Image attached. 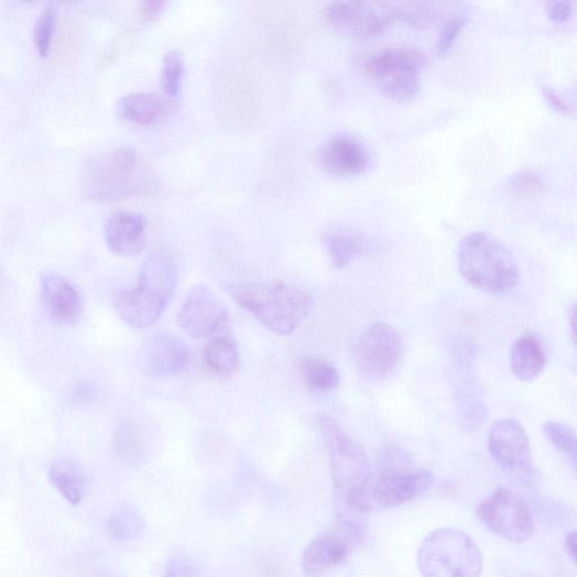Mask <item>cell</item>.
Instances as JSON below:
<instances>
[{"label": "cell", "instance_id": "obj_1", "mask_svg": "<svg viewBox=\"0 0 577 577\" xmlns=\"http://www.w3.org/2000/svg\"><path fill=\"white\" fill-rule=\"evenodd\" d=\"M80 189L85 198L96 203H113L146 194L155 187L152 170L130 148L92 156L80 172Z\"/></svg>", "mask_w": 577, "mask_h": 577}, {"label": "cell", "instance_id": "obj_2", "mask_svg": "<svg viewBox=\"0 0 577 577\" xmlns=\"http://www.w3.org/2000/svg\"><path fill=\"white\" fill-rule=\"evenodd\" d=\"M229 294L240 307L279 336L294 334L313 308L308 294L280 281L233 284Z\"/></svg>", "mask_w": 577, "mask_h": 577}, {"label": "cell", "instance_id": "obj_3", "mask_svg": "<svg viewBox=\"0 0 577 577\" xmlns=\"http://www.w3.org/2000/svg\"><path fill=\"white\" fill-rule=\"evenodd\" d=\"M458 266L464 280L486 294L509 293L520 281L514 255L501 239L487 231L471 232L461 240Z\"/></svg>", "mask_w": 577, "mask_h": 577}, {"label": "cell", "instance_id": "obj_4", "mask_svg": "<svg viewBox=\"0 0 577 577\" xmlns=\"http://www.w3.org/2000/svg\"><path fill=\"white\" fill-rule=\"evenodd\" d=\"M176 283L177 270L171 258H150L140 270L137 285L116 295L119 316L133 328L153 326L172 300Z\"/></svg>", "mask_w": 577, "mask_h": 577}, {"label": "cell", "instance_id": "obj_5", "mask_svg": "<svg viewBox=\"0 0 577 577\" xmlns=\"http://www.w3.org/2000/svg\"><path fill=\"white\" fill-rule=\"evenodd\" d=\"M319 429L328 453L335 499L356 512L372 477L369 459L338 422L322 417Z\"/></svg>", "mask_w": 577, "mask_h": 577}, {"label": "cell", "instance_id": "obj_6", "mask_svg": "<svg viewBox=\"0 0 577 577\" xmlns=\"http://www.w3.org/2000/svg\"><path fill=\"white\" fill-rule=\"evenodd\" d=\"M417 562L423 577H479L483 569V556L476 543L450 527L426 536Z\"/></svg>", "mask_w": 577, "mask_h": 577}, {"label": "cell", "instance_id": "obj_7", "mask_svg": "<svg viewBox=\"0 0 577 577\" xmlns=\"http://www.w3.org/2000/svg\"><path fill=\"white\" fill-rule=\"evenodd\" d=\"M427 65L425 55L411 45L384 47L363 63V70L387 98L404 102L420 90L421 73Z\"/></svg>", "mask_w": 577, "mask_h": 577}, {"label": "cell", "instance_id": "obj_8", "mask_svg": "<svg viewBox=\"0 0 577 577\" xmlns=\"http://www.w3.org/2000/svg\"><path fill=\"white\" fill-rule=\"evenodd\" d=\"M435 485V476L414 467L379 468L358 503L356 512L369 513L403 505L425 494Z\"/></svg>", "mask_w": 577, "mask_h": 577}, {"label": "cell", "instance_id": "obj_9", "mask_svg": "<svg viewBox=\"0 0 577 577\" xmlns=\"http://www.w3.org/2000/svg\"><path fill=\"white\" fill-rule=\"evenodd\" d=\"M489 449L501 470L513 482L529 489L537 485L538 472L531 442L519 422L513 418L496 421L489 433Z\"/></svg>", "mask_w": 577, "mask_h": 577}, {"label": "cell", "instance_id": "obj_10", "mask_svg": "<svg viewBox=\"0 0 577 577\" xmlns=\"http://www.w3.org/2000/svg\"><path fill=\"white\" fill-rule=\"evenodd\" d=\"M402 351L401 334L389 324L374 323L360 335L353 349V360L360 375L381 381L394 373Z\"/></svg>", "mask_w": 577, "mask_h": 577}, {"label": "cell", "instance_id": "obj_11", "mask_svg": "<svg viewBox=\"0 0 577 577\" xmlns=\"http://www.w3.org/2000/svg\"><path fill=\"white\" fill-rule=\"evenodd\" d=\"M477 515L492 533L512 543H524L535 533L531 509L508 489L494 491L477 508Z\"/></svg>", "mask_w": 577, "mask_h": 577}, {"label": "cell", "instance_id": "obj_12", "mask_svg": "<svg viewBox=\"0 0 577 577\" xmlns=\"http://www.w3.org/2000/svg\"><path fill=\"white\" fill-rule=\"evenodd\" d=\"M362 538L359 523L341 519L313 540L303 555V568L309 577H320L341 565Z\"/></svg>", "mask_w": 577, "mask_h": 577}, {"label": "cell", "instance_id": "obj_13", "mask_svg": "<svg viewBox=\"0 0 577 577\" xmlns=\"http://www.w3.org/2000/svg\"><path fill=\"white\" fill-rule=\"evenodd\" d=\"M182 329L195 339H206L229 324V314L219 296L205 284L192 286L177 314Z\"/></svg>", "mask_w": 577, "mask_h": 577}, {"label": "cell", "instance_id": "obj_14", "mask_svg": "<svg viewBox=\"0 0 577 577\" xmlns=\"http://www.w3.org/2000/svg\"><path fill=\"white\" fill-rule=\"evenodd\" d=\"M330 26L360 40H371L394 21L387 3L334 2L324 9Z\"/></svg>", "mask_w": 577, "mask_h": 577}, {"label": "cell", "instance_id": "obj_15", "mask_svg": "<svg viewBox=\"0 0 577 577\" xmlns=\"http://www.w3.org/2000/svg\"><path fill=\"white\" fill-rule=\"evenodd\" d=\"M320 168L331 177L351 178L364 174L371 156L361 139L349 133L330 137L318 154Z\"/></svg>", "mask_w": 577, "mask_h": 577}, {"label": "cell", "instance_id": "obj_16", "mask_svg": "<svg viewBox=\"0 0 577 577\" xmlns=\"http://www.w3.org/2000/svg\"><path fill=\"white\" fill-rule=\"evenodd\" d=\"M187 345L172 334H157L143 345L139 362L144 372L154 378L181 373L189 362Z\"/></svg>", "mask_w": 577, "mask_h": 577}, {"label": "cell", "instance_id": "obj_17", "mask_svg": "<svg viewBox=\"0 0 577 577\" xmlns=\"http://www.w3.org/2000/svg\"><path fill=\"white\" fill-rule=\"evenodd\" d=\"M105 238L109 250L121 258H135L148 242V221L142 215L119 211L105 224Z\"/></svg>", "mask_w": 577, "mask_h": 577}, {"label": "cell", "instance_id": "obj_18", "mask_svg": "<svg viewBox=\"0 0 577 577\" xmlns=\"http://www.w3.org/2000/svg\"><path fill=\"white\" fill-rule=\"evenodd\" d=\"M41 298L44 307L58 323L72 325L80 318L83 302L77 287L64 275L45 272L41 276Z\"/></svg>", "mask_w": 577, "mask_h": 577}, {"label": "cell", "instance_id": "obj_19", "mask_svg": "<svg viewBox=\"0 0 577 577\" xmlns=\"http://www.w3.org/2000/svg\"><path fill=\"white\" fill-rule=\"evenodd\" d=\"M510 363L513 375L520 381L536 380L547 364V353L538 336L533 333L521 335L511 347Z\"/></svg>", "mask_w": 577, "mask_h": 577}, {"label": "cell", "instance_id": "obj_20", "mask_svg": "<svg viewBox=\"0 0 577 577\" xmlns=\"http://www.w3.org/2000/svg\"><path fill=\"white\" fill-rule=\"evenodd\" d=\"M166 100L156 92H132L118 102V116L129 122L148 126L156 122L166 110Z\"/></svg>", "mask_w": 577, "mask_h": 577}, {"label": "cell", "instance_id": "obj_21", "mask_svg": "<svg viewBox=\"0 0 577 577\" xmlns=\"http://www.w3.org/2000/svg\"><path fill=\"white\" fill-rule=\"evenodd\" d=\"M50 479L68 503L77 505L83 501L87 492L88 478L77 461L69 458L54 461L50 468Z\"/></svg>", "mask_w": 577, "mask_h": 577}, {"label": "cell", "instance_id": "obj_22", "mask_svg": "<svg viewBox=\"0 0 577 577\" xmlns=\"http://www.w3.org/2000/svg\"><path fill=\"white\" fill-rule=\"evenodd\" d=\"M327 258L335 269H344L364 254L366 239L350 230L329 231L323 238Z\"/></svg>", "mask_w": 577, "mask_h": 577}, {"label": "cell", "instance_id": "obj_23", "mask_svg": "<svg viewBox=\"0 0 577 577\" xmlns=\"http://www.w3.org/2000/svg\"><path fill=\"white\" fill-rule=\"evenodd\" d=\"M298 367L300 373L311 392L329 393L340 387V372L324 359L304 357Z\"/></svg>", "mask_w": 577, "mask_h": 577}, {"label": "cell", "instance_id": "obj_24", "mask_svg": "<svg viewBox=\"0 0 577 577\" xmlns=\"http://www.w3.org/2000/svg\"><path fill=\"white\" fill-rule=\"evenodd\" d=\"M205 360L208 368L218 375L233 373L239 364L237 346L230 335H220L206 347Z\"/></svg>", "mask_w": 577, "mask_h": 577}, {"label": "cell", "instance_id": "obj_25", "mask_svg": "<svg viewBox=\"0 0 577 577\" xmlns=\"http://www.w3.org/2000/svg\"><path fill=\"white\" fill-rule=\"evenodd\" d=\"M394 20L416 29H427L443 17L439 4L427 2L387 3Z\"/></svg>", "mask_w": 577, "mask_h": 577}, {"label": "cell", "instance_id": "obj_26", "mask_svg": "<svg viewBox=\"0 0 577 577\" xmlns=\"http://www.w3.org/2000/svg\"><path fill=\"white\" fill-rule=\"evenodd\" d=\"M112 537L122 542L139 540L146 532V522L133 505H123L117 510L108 522Z\"/></svg>", "mask_w": 577, "mask_h": 577}, {"label": "cell", "instance_id": "obj_27", "mask_svg": "<svg viewBox=\"0 0 577 577\" xmlns=\"http://www.w3.org/2000/svg\"><path fill=\"white\" fill-rule=\"evenodd\" d=\"M547 440L569 461L577 476V433L562 422H547L543 426Z\"/></svg>", "mask_w": 577, "mask_h": 577}, {"label": "cell", "instance_id": "obj_28", "mask_svg": "<svg viewBox=\"0 0 577 577\" xmlns=\"http://www.w3.org/2000/svg\"><path fill=\"white\" fill-rule=\"evenodd\" d=\"M57 25V9L55 4L44 8L34 28V44L41 58L50 56Z\"/></svg>", "mask_w": 577, "mask_h": 577}, {"label": "cell", "instance_id": "obj_29", "mask_svg": "<svg viewBox=\"0 0 577 577\" xmlns=\"http://www.w3.org/2000/svg\"><path fill=\"white\" fill-rule=\"evenodd\" d=\"M185 63L182 53L177 51L168 52L162 65L161 80L164 91L176 99L184 79Z\"/></svg>", "mask_w": 577, "mask_h": 577}, {"label": "cell", "instance_id": "obj_30", "mask_svg": "<svg viewBox=\"0 0 577 577\" xmlns=\"http://www.w3.org/2000/svg\"><path fill=\"white\" fill-rule=\"evenodd\" d=\"M466 23L467 18L462 14H453L446 20L436 45L438 56H445L450 52Z\"/></svg>", "mask_w": 577, "mask_h": 577}, {"label": "cell", "instance_id": "obj_31", "mask_svg": "<svg viewBox=\"0 0 577 577\" xmlns=\"http://www.w3.org/2000/svg\"><path fill=\"white\" fill-rule=\"evenodd\" d=\"M163 577H200V570L189 556L177 554L167 562Z\"/></svg>", "mask_w": 577, "mask_h": 577}, {"label": "cell", "instance_id": "obj_32", "mask_svg": "<svg viewBox=\"0 0 577 577\" xmlns=\"http://www.w3.org/2000/svg\"><path fill=\"white\" fill-rule=\"evenodd\" d=\"M515 194L531 195L543 187V179L534 173L518 174L510 184Z\"/></svg>", "mask_w": 577, "mask_h": 577}, {"label": "cell", "instance_id": "obj_33", "mask_svg": "<svg viewBox=\"0 0 577 577\" xmlns=\"http://www.w3.org/2000/svg\"><path fill=\"white\" fill-rule=\"evenodd\" d=\"M574 4L571 2H564V0H556V2H548L546 4V12L551 21L555 23H566L574 13Z\"/></svg>", "mask_w": 577, "mask_h": 577}, {"label": "cell", "instance_id": "obj_34", "mask_svg": "<svg viewBox=\"0 0 577 577\" xmlns=\"http://www.w3.org/2000/svg\"><path fill=\"white\" fill-rule=\"evenodd\" d=\"M166 7L167 3L162 0H143L139 3V12L142 20L153 22L163 14Z\"/></svg>", "mask_w": 577, "mask_h": 577}, {"label": "cell", "instance_id": "obj_35", "mask_svg": "<svg viewBox=\"0 0 577 577\" xmlns=\"http://www.w3.org/2000/svg\"><path fill=\"white\" fill-rule=\"evenodd\" d=\"M543 94L546 101L554 110L559 113H566L568 111L566 104L560 99V96L554 89L545 87L543 89Z\"/></svg>", "mask_w": 577, "mask_h": 577}, {"label": "cell", "instance_id": "obj_36", "mask_svg": "<svg viewBox=\"0 0 577 577\" xmlns=\"http://www.w3.org/2000/svg\"><path fill=\"white\" fill-rule=\"evenodd\" d=\"M565 549L571 560L577 565V531L571 532L566 536Z\"/></svg>", "mask_w": 577, "mask_h": 577}, {"label": "cell", "instance_id": "obj_37", "mask_svg": "<svg viewBox=\"0 0 577 577\" xmlns=\"http://www.w3.org/2000/svg\"><path fill=\"white\" fill-rule=\"evenodd\" d=\"M569 329L570 339L574 346L577 348V303L571 307L569 312Z\"/></svg>", "mask_w": 577, "mask_h": 577}]
</instances>
